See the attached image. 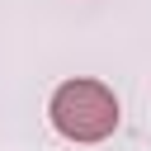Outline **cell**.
Listing matches in <instances>:
<instances>
[{"label":"cell","instance_id":"1","mask_svg":"<svg viewBox=\"0 0 151 151\" xmlns=\"http://www.w3.org/2000/svg\"><path fill=\"white\" fill-rule=\"evenodd\" d=\"M47 118L52 127L66 137V142H80V146H94L104 137L118 132V94L104 85V80H90V76H76V80H61L47 99Z\"/></svg>","mask_w":151,"mask_h":151}]
</instances>
